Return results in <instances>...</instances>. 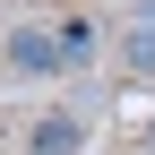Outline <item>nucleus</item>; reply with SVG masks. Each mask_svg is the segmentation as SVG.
I'll return each instance as SVG.
<instances>
[{"label":"nucleus","mask_w":155,"mask_h":155,"mask_svg":"<svg viewBox=\"0 0 155 155\" xmlns=\"http://www.w3.org/2000/svg\"><path fill=\"white\" fill-rule=\"evenodd\" d=\"M0 61L26 78H86L104 61V26L95 17H17L0 35Z\"/></svg>","instance_id":"obj_1"},{"label":"nucleus","mask_w":155,"mask_h":155,"mask_svg":"<svg viewBox=\"0 0 155 155\" xmlns=\"http://www.w3.org/2000/svg\"><path fill=\"white\" fill-rule=\"evenodd\" d=\"M147 155H155V121H147Z\"/></svg>","instance_id":"obj_4"},{"label":"nucleus","mask_w":155,"mask_h":155,"mask_svg":"<svg viewBox=\"0 0 155 155\" xmlns=\"http://www.w3.org/2000/svg\"><path fill=\"white\" fill-rule=\"evenodd\" d=\"M86 129H95V104L69 95V104H52V112L26 121V155H86Z\"/></svg>","instance_id":"obj_2"},{"label":"nucleus","mask_w":155,"mask_h":155,"mask_svg":"<svg viewBox=\"0 0 155 155\" xmlns=\"http://www.w3.org/2000/svg\"><path fill=\"white\" fill-rule=\"evenodd\" d=\"M112 61H121V78H138V86H147V78H155V26H129L121 43H112Z\"/></svg>","instance_id":"obj_3"}]
</instances>
